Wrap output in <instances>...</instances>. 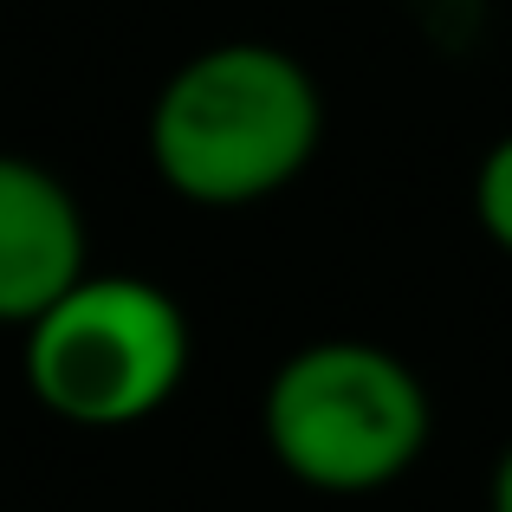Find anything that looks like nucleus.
<instances>
[{"mask_svg": "<svg viewBox=\"0 0 512 512\" xmlns=\"http://www.w3.org/2000/svg\"><path fill=\"white\" fill-rule=\"evenodd\" d=\"M474 221H480V234L512 260V130L480 156V169H474Z\"/></svg>", "mask_w": 512, "mask_h": 512, "instance_id": "39448f33", "label": "nucleus"}, {"mask_svg": "<svg viewBox=\"0 0 512 512\" xmlns=\"http://www.w3.org/2000/svg\"><path fill=\"white\" fill-rule=\"evenodd\" d=\"M188 357L195 331L169 286L143 273H85L26 325L20 370L52 422L117 435L169 409L188 383Z\"/></svg>", "mask_w": 512, "mask_h": 512, "instance_id": "7ed1b4c3", "label": "nucleus"}, {"mask_svg": "<svg viewBox=\"0 0 512 512\" xmlns=\"http://www.w3.org/2000/svg\"><path fill=\"white\" fill-rule=\"evenodd\" d=\"M325 91L273 39H221L182 59L150 104V169L188 208H260L312 169Z\"/></svg>", "mask_w": 512, "mask_h": 512, "instance_id": "f257e3e1", "label": "nucleus"}, {"mask_svg": "<svg viewBox=\"0 0 512 512\" xmlns=\"http://www.w3.org/2000/svg\"><path fill=\"white\" fill-rule=\"evenodd\" d=\"M85 273V208L65 175L0 150V325L26 331Z\"/></svg>", "mask_w": 512, "mask_h": 512, "instance_id": "20e7f679", "label": "nucleus"}, {"mask_svg": "<svg viewBox=\"0 0 512 512\" xmlns=\"http://www.w3.org/2000/svg\"><path fill=\"white\" fill-rule=\"evenodd\" d=\"M487 512H512V441L493 461V480H487Z\"/></svg>", "mask_w": 512, "mask_h": 512, "instance_id": "423d86ee", "label": "nucleus"}, {"mask_svg": "<svg viewBox=\"0 0 512 512\" xmlns=\"http://www.w3.org/2000/svg\"><path fill=\"white\" fill-rule=\"evenodd\" d=\"M266 454L312 493H383L428 454V383L370 338H312L266 376Z\"/></svg>", "mask_w": 512, "mask_h": 512, "instance_id": "f03ea898", "label": "nucleus"}]
</instances>
